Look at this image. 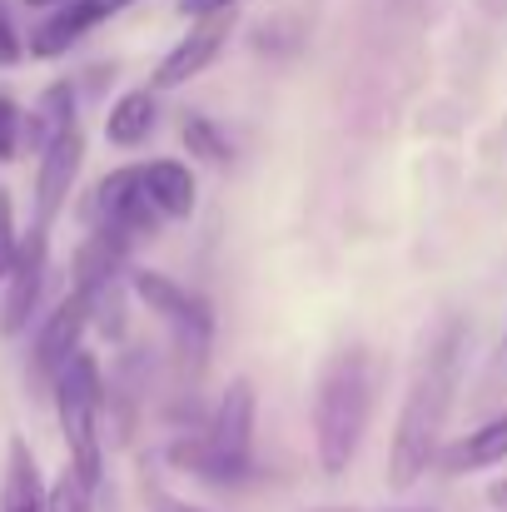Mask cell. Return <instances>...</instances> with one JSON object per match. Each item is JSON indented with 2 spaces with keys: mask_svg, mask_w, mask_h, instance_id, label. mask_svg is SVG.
Segmentation results:
<instances>
[{
  "mask_svg": "<svg viewBox=\"0 0 507 512\" xmlns=\"http://www.w3.org/2000/svg\"><path fill=\"white\" fill-rule=\"evenodd\" d=\"M463 343H468L463 319H448L438 329V339L428 343V353H423V363L408 383L398 433H393V448H388V488H398V493H408L443 458V433H448L458 383H463Z\"/></svg>",
  "mask_w": 507,
  "mask_h": 512,
  "instance_id": "obj_1",
  "label": "cell"
},
{
  "mask_svg": "<svg viewBox=\"0 0 507 512\" xmlns=\"http://www.w3.org/2000/svg\"><path fill=\"white\" fill-rule=\"evenodd\" d=\"M373 348L368 343H343L329 353L314 383V458L319 468L338 478L363 448L368 418H373Z\"/></svg>",
  "mask_w": 507,
  "mask_h": 512,
  "instance_id": "obj_2",
  "label": "cell"
},
{
  "mask_svg": "<svg viewBox=\"0 0 507 512\" xmlns=\"http://www.w3.org/2000/svg\"><path fill=\"white\" fill-rule=\"evenodd\" d=\"M55 393V418H60V433H65V453H70V468L100 488L105 478V443H100V423H105V373H100V358L90 348H80L65 373L50 383Z\"/></svg>",
  "mask_w": 507,
  "mask_h": 512,
  "instance_id": "obj_3",
  "label": "cell"
},
{
  "mask_svg": "<svg viewBox=\"0 0 507 512\" xmlns=\"http://www.w3.org/2000/svg\"><path fill=\"white\" fill-rule=\"evenodd\" d=\"M85 209H90L95 229H110V234H120V239H130V244L160 229V214L150 209V194H145L140 165H120V170H110L100 184H95V194H90Z\"/></svg>",
  "mask_w": 507,
  "mask_h": 512,
  "instance_id": "obj_4",
  "label": "cell"
},
{
  "mask_svg": "<svg viewBox=\"0 0 507 512\" xmlns=\"http://www.w3.org/2000/svg\"><path fill=\"white\" fill-rule=\"evenodd\" d=\"M130 294H135L160 324H169L179 343L204 348L209 334H214V309H209L194 289L174 284V279L160 274V269H135V274H130Z\"/></svg>",
  "mask_w": 507,
  "mask_h": 512,
  "instance_id": "obj_5",
  "label": "cell"
},
{
  "mask_svg": "<svg viewBox=\"0 0 507 512\" xmlns=\"http://www.w3.org/2000/svg\"><path fill=\"white\" fill-rule=\"evenodd\" d=\"M90 324H95V294H90V289H70V294L50 309V319L40 324L35 348H30V368H35L40 383H55V378L65 373V363L80 353V339H85Z\"/></svg>",
  "mask_w": 507,
  "mask_h": 512,
  "instance_id": "obj_6",
  "label": "cell"
},
{
  "mask_svg": "<svg viewBox=\"0 0 507 512\" xmlns=\"http://www.w3.org/2000/svg\"><path fill=\"white\" fill-rule=\"evenodd\" d=\"M234 25H239L234 10H229V15H209V20H189V30L169 45L165 60H160V70H155V90H179V85L199 80V75L224 55Z\"/></svg>",
  "mask_w": 507,
  "mask_h": 512,
  "instance_id": "obj_7",
  "label": "cell"
},
{
  "mask_svg": "<svg viewBox=\"0 0 507 512\" xmlns=\"http://www.w3.org/2000/svg\"><path fill=\"white\" fill-rule=\"evenodd\" d=\"M80 170H85V130L75 125V130H65L55 145H45L35 155V229L50 234V224L60 219Z\"/></svg>",
  "mask_w": 507,
  "mask_h": 512,
  "instance_id": "obj_8",
  "label": "cell"
},
{
  "mask_svg": "<svg viewBox=\"0 0 507 512\" xmlns=\"http://www.w3.org/2000/svg\"><path fill=\"white\" fill-rule=\"evenodd\" d=\"M254 418H259V393H254V378H229L224 393H219V408L204 428L209 448L239 468H254Z\"/></svg>",
  "mask_w": 507,
  "mask_h": 512,
  "instance_id": "obj_9",
  "label": "cell"
},
{
  "mask_svg": "<svg viewBox=\"0 0 507 512\" xmlns=\"http://www.w3.org/2000/svg\"><path fill=\"white\" fill-rule=\"evenodd\" d=\"M130 5H140V0H75V5H60V10H50V15L30 30L25 55H35V60H60L70 45H80L90 30L110 25V20H115L120 10H130Z\"/></svg>",
  "mask_w": 507,
  "mask_h": 512,
  "instance_id": "obj_10",
  "label": "cell"
},
{
  "mask_svg": "<svg viewBox=\"0 0 507 512\" xmlns=\"http://www.w3.org/2000/svg\"><path fill=\"white\" fill-rule=\"evenodd\" d=\"M45 269H50V234L30 224V234L20 239V254H15V269L5 279V304H0V334L15 339L25 334L35 304H40V289H45Z\"/></svg>",
  "mask_w": 507,
  "mask_h": 512,
  "instance_id": "obj_11",
  "label": "cell"
},
{
  "mask_svg": "<svg viewBox=\"0 0 507 512\" xmlns=\"http://www.w3.org/2000/svg\"><path fill=\"white\" fill-rule=\"evenodd\" d=\"M140 179H145V194H150V209L165 219H189L194 214V199H199V179L184 160L174 155H160V160H145L140 165Z\"/></svg>",
  "mask_w": 507,
  "mask_h": 512,
  "instance_id": "obj_12",
  "label": "cell"
},
{
  "mask_svg": "<svg viewBox=\"0 0 507 512\" xmlns=\"http://www.w3.org/2000/svg\"><path fill=\"white\" fill-rule=\"evenodd\" d=\"M498 463H507V413H498V418L483 423V428H473V433L458 438V443H443V458H438V468H443L448 478L483 473V468H498Z\"/></svg>",
  "mask_w": 507,
  "mask_h": 512,
  "instance_id": "obj_13",
  "label": "cell"
},
{
  "mask_svg": "<svg viewBox=\"0 0 507 512\" xmlns=\"http://www.w3.org/2000/svg\"><path fill=\"white\" fill-rule=\"evenodd\" d=\"M0 512H45V473H40L25 438H10V448H5Z\"/></svg>",
  "mask_w": 507,
  "mask_h": 512,
  "instance_id": "obj_14",
  "label": "cell"
},
{
  "mask_svg": "<svg viewBox=\"0 0 507 512\" xmlns=\"http://www.w3.org/2000/svg\"><path fill=\"white\" fill-rule=\"evenodd\" d=\"M155 120H160L155 90H150V85H145V90H125V95L110 105V115H105V140H110L115 150H140V145H150Z\"/></svg>",
  "mask_w": 507,
  "mask_h": 512,
  "instance_id": "obj_15",
  "label": "cell"
},
{
  "mask_svg": "<svg viewBox=\"0 0 507 512\" xmlns=\"http://www.w3.org/2000/svg\"><path fill=\"white\" fill-rule=\"evenodd\" d=\"M65 130H75V85L55 80L35 110H25V145L40 155L45 145H55Z\"/></svg>",
  "mask_w": 507,
  "mask_h": 512,
  "instance_id": "obj_16",
  "label": "cell"
},
{
  "mask_svg": "<svg viewBox=\"0 0 507 512\" xmlns=\"http://www.w3.org/2000/svg\"><path fill=\"white\" fill-rule=\"evenodd\" d=\"M169 463L184 468V473H194V478H209V483H244V478L254 473V468H239V463L219 458V453L209 448V438H179V443L169 448Z\"/></svg>",
  "mask_w": 507,
  "mask_h": 512,
  "instance_id": "obj_17",
  "label": "cell"
},
{
  "mask_svg": "<svg viewBox=\"0 0 507 512\" xmlns=\"http://www.w3.org/2000/svg\"><path fill=\"white\" fill-rule=\"evenodd\" d=\"M179 140H184V150H189V160H199V165H229L234 160V145H229V135L209 120V115H184V125H179Z\"/></svg>",
  "mask_w": 507,
  "mask_h": 512,
  "instance_id": "obj_18",
  "label": "cell"
},
{
  "mask_svg": "<svg viewBox=\"0 0 507 512\" xmlns=\"http://www.w3.org/2000/svg\"><path fill=\"white\" fill-rule=\"evenodd\" d=\"M95 508V488L65 463L50 483H45V512H90Z\"/></svg>",
  "mask_w": 507,
  "mask_h": 512,
  "instance_id": "obj_19",
  "label": "cell"
},
{
  "mask_svg": "<svg viewBox=\"0 0 507 512\" xmlns=\"http://www.w3.org/2000/svg\"><path fill=\"white\" fill-rule=\"evenodd\" d=\"M20 224H15V199H10V189L0 184V284L10 279V269H15V254H20Z\"/></svg>",
  "mask_w": 507,
  "mask_h": 512,
  "instance_id": "obj_20",
  "label": "cell"
},
{
  "mask_svg": "<svg viewBox=\"0 0 507 512\" xmlns=\"http://www.w3.org/2000/svg\"><path fill=\"white\" fill-rule=\"evenodd\" d=\"M20 150H25V110L0 90V165L15 160Z\"/></svg>",
  "mask_w": 507,
  "mask_h": 512,
  "instance_id": "obj_21",
  "label": "cell"
},
{
  "mask_svg": "<svg viewBox=\"0 0 507 512\" xmlns=\"http://www.w3.org/2000/svg\"><path fill=\"white\" fill-rule=\"evenodd\" d=\"M25 60V35L15 30V15H10V5L0 0V70H15Z\"/></svg>",
  "mask_w": 507,
  "mask_h": 512,
  "instance_id": "obj_22",
  "label": "cell"
},
{
  "mask_svg": "<svg viewBox=\"0 0 507 512\" xmlns=\"http://www.w3.org/2000/svg\"><path fill=\"white\" fill-rule=\"evenodd\" d=\"M239 0H179V15L184 20H209V15H229Z\"/></svg>",
  "mask_w": 507,
  "mask_h": 512,
  "instance_id": "obj_23",
  "label": "cell"
},
{
  "mask_svg": "<svg viewBox=\"0 0 507 512\" xmlns=\"http://www.w3.org/2000/svg\"><path fill=\"white\" fill-rule=\"evenodd\" d=\"M145 503H150V512H214V508H199V503H184V498H174L165 488H145Z\"/></svg>",
  "mask_w": 507,
  "mask_h": 512,
  "instance_id": "obj_24",
  "label": "cell"
},
{
  "mask_svg": "<svg viewBox=\"0 0 507 512\" xmlns=\"http://www.w3.org/2000/svg\"><path fill=\"white\" fill-rule=\"evenodd\" d=\"M20 5H30V10H45V15H50V10H60V5H75V0H20Z\"/></svg>",
  "mask_w": 507,
  "mask_h": 512,
  "instance_id": "obj_25",
  "label": "cell"
},
{
  "mask_svg": "<svg viewBox=\"0 0 507 512\" xmlns=\"http://www.w3.org/2000/svg\"><path fill=\"white\" fill-rule=\"evenodd\" d=\"M309 512H383V508H309ZM393 512H423V508H393Z\"/></svg>",
  "mask_w": 507,
  "mask_h": 512,
  "instance_id": "obj_26",
  "label": "cell"
}]
</instances>
